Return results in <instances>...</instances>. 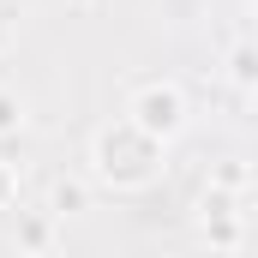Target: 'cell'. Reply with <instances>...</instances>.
Listing matches in <instances>:
<instances>
[{"label":"cell","instance_id":"obj_1","mask_svg":"<svg viewBox=\"0 0 258 258\" xmlns=\"http://www.w3.org/2000/svg\"><path fill=\"white\" fill-rule=\"evenodd\" d=\"M150 156H156V144L144 132H132V126H114V132L96 138V174H108L114 186H144L156 174Z\"/></svg>","mask_w":258,"mask_h":258},{"label":"cell","instance_id":"obj_2","mask_svg":"<svg viewBox=\"0 0 258 258\" xmlns=\"http://www.w3.org/2000/svg\"><path fill=\"white\" fill-rule=\"evenodd\" d=\"M180 126H186V102H180L174 84H150V90H138V102H132V132H144L150 144H162V138H174Z\"/></svg>","mask_w":258,"mask_h":258},{"label":"cell","instance_id":"obj_3","mask_svg":"<svg viewBox=\"0 0 258 258\" xmlns=\"http://www.w3.org/2000/svg\"><path fill=\"white\" fill-rule=\"evenodd\" d=\"M72 210H84V186H78V180H54V192H48V216H72Z\"/></svg>","mask_w":258,"mask_h":258},{"label":"cell","instance_id":"obj_4","mask_svg":"<svg viewBox=\"0 0 258 258\" xmlns=\"http://www.w3.org/2000/svg\"><path fill=\"white\" fill-rule=\"evenodd\" d=\"M18 126H24V102H18L12 90H0V138H6V132H18Z\"/></svg>","mask_w":258,"mask_h":258},{"label":"cell","instance_id":"obj_5","mask_svg":"<svg viewBox=\"0 0 258 258\" xmlns=\"http://www.w3.org/2000/svg\"><path fill=\"white\" fill-rule=\"evenodd\" d=\"M18 234H24V246H30V252H42V246H48V216H24V228H18Z\"/></svg>","mask_w":258,"mask_h":258},{"label":"cell","instance_id":"obj_6","mask_svg":"<svg viewBox=\"0 0 258 258\" xmlns=\"http://www.w3.org/2000/svg\"><path fill=\"white\" fill-rule=\"evenodd\" d=\"M234 78H240V84H252V48H240V54H234Z\"/></svg>","mask_w":258,"mask_h":258},{"label":"cell","instance_id":"obj_7","mask_svg":"<svg viewBox=\"0 0 258 258\" xmlns=\"http://www.w3.org/2000/svg\"><path fill=\"white\" fill-rule=\"evenodd\" d=\"M0 42H6V12H0Z\"/></svg>","mask_w":258,"mask_h":258},{"label":"cell","instance_id":"obj_8","mask_svg":"<svg viewBox=\"0 0 258 258\" xmlns=\"http://www.w3.org/2000/svg\"><path fill=\"white\" fill-rule=\"evenodd\" d=\"M0 198H6V174H0Z\"/></svg>","mask_w":258,"mask_h":258}]
</instances>
